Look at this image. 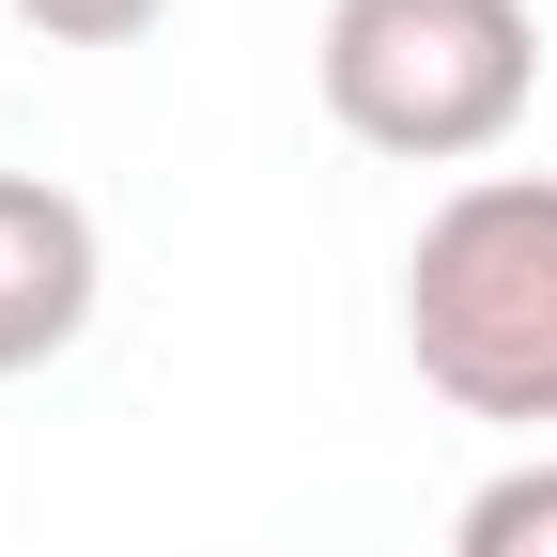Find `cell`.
I'll return each instance as SVG.
<instances>
[{
	"label": "cell",
	"mask_w": 557,
	"mask_h": 557,
	"mask_svg": "<svg viewBox=\"0 0 557 557\" xmlns=\"http://www.w3.org/2000/svg\"><path fill=\"white\" fill-rule=\"evenodd\" d=\"M403 357L434 403L542 434L557 418V171L449 186L403 248Z\"/></svg>",
	"instance_id": "obj_1"
},
{
	"label": "cell",
	"mask_w": 557,
	"mask_h": 557,
	"mask_svg": "<svg viewBox=\"0 0 557 557\" xmlns=\"http://www.w3.org/2000/svg\"><path fill=\"white\" fill-rule=\"evenodd\" d=\"M310 78H325L341 139H372L403 171H465L527 124L542 32H527V0H325Z\"/></svg>",
	"instance_id": "obj_2"
},
{
	"label": "cell",
	"mask_w": 557,
	"mask_h": 557,
	"mask_svg": "<svg viewBox=\"0 0 557 557\" xmlns=\"http://www.w3.org/2000/svg\"><path fill=\"white\" fill-rule=\"evenodd\" d=\"M94 295H109L94 201H78V186H47V171H0V372H47V357H78Z\"/></svg>",
	"instance_id": "obj_3"
},
{
	"label": "cell",
	"mask_w": 557,
	"mask_h": 557,
	"mask_svg": "<svg viewBox=\"0 0 557 557\" xmlns=\"http://www.w3.org/2000/svg\"><path fill=\"white\" fill-rule=\"evenodd\" d=\"M449 557H557V449L480 480V496H465V527H449Z\"/></svg>",
	"instance_id": "obj_4"
},
{
	"label": "cell",
	"mask_w": 557,
	"mask_h": 557,
	"mask_svg": "<svg viewBox=\"0 0 557 557\" xmlns=\"http://www.w3.org/2000/svg\"><path fill=\"white\" fill-rule=\"evenodd\" d=\"M16 16H32L47 47H139V32L171 16V0H16Z\"/></svg>",
	"instance_id": "obj_5"
}]
</instances>
